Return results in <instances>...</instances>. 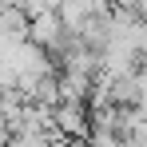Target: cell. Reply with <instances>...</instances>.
Instances as JSON below:
<instances>
[{
    "label": "cell",
    "instance_id": "1",
    "mask_svg": "<svg viewBox=\"0 0 147 147\" xmlns=\"http://www.w3.org/2000/svg\"><path fill=\"white\" fill-rule=\"evenodd\" d=\"M88 147H127L119 131H103V127H92V135H88Z\"/></svg>",
    "mask_w": 147,
    "mask_h": 147
}]
</instances>
